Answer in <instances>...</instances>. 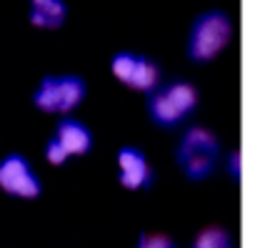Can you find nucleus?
<instances>
[{
  "instance_id": "nucleus-1",
  "label": "nucleus",
  "mask_w": 255,
  "mask_h": 248,
  "mask_svg": "<svg viewBox=\"0 0 255 248\" xmlns=\"http://www.w3.org/2000/svg\"><path fill=\"white\" fill-rule=\"evenodd\" d=\"M200 103V93L190 80H168L158 83L145 93V108L148 118L155 123L158 128L170 131L178 128L183 120H188Z\"/></svg>"
},
{
  "instance_id": "nucleus-2",
  "label": "nucleus",
  "mask_w": 255,
  "mask_h": 248,
  "mask_svg": "<svg viewBox=\"0 0 255 248\" xmlns=\"http://www.w3.org/2000/svg\"><path fill=\"white\" fill-rule=\"evenodd\" d=\"M175 161L188 181H205L220 161V141L205 126H190L180 133Z\"/></svg>"
},
{
  "instance_id": "nucleus-3",
  "label": "nucleus",
  "mask_w": 255,
  "mask_h": 248,
  "mask_svg": "<svg viewBox=\"0 0 255 248\" xmlns=\"http://www.w3.org/2000/svg\"><path fill=\"white\" fill-rule=\"evenodd\" d=\"M230 40H233L230 15L223 10H205L190 25L185 53L193 63H210L230 45Z\"/></svg>"
},
{
  "instance_id": "nucleus-4",
  "label": "nucleus",
  "mask_w": 255,
  "mask_h": 248,
  "mask_svg": "<svg viewBox=\"0 0 255 248\" xmlns=\"http://www.w3.org/2000/svg\"><path fill=\"white\" fill-rule=\"evenodd\" d=\"M88 95V83L80 75L60 73V75H45L40 78L38 88L33 90V103L43 113H58L65 115L75 110Z\"/></svg>"
},
{
  "instance_id": "nucleus-5",
  "label": "nucleus",
  "mask_w": 255,
  "mask_h": 248,
  "mask_svg": "<svg viewBox=\"0 0 255 248\" xmlns=\"http://www.w3.org/2000/svg\"><path fill=\"white\" fill-rule=\"evenodd\" d=\"M110 73L125 88L140 93H148L153 85L160 83V65L153 58L133 50H118L110 58Z\"/></svg>"
},
{
  "instance_id": "nucleus-6",
  "label": "nucleus",
  "mask_w": 255,
  "mask_h": 248,
  "mask_svg": "<svg viewBox=\"0 0 255 248\" xmlns=\"http://www.w3.org/2000/svg\"><path fill=\"white\" fill-rule=\"evenodd\" d=\"M0 188L15 198H38L43 193L40 176L23 153H8L0 158Z\"/></svg>"
},
{
  "instance_id": "nucleus-7",
  "label": "nucleus",
  "mask_w": 255,
  "mask_h": 248,
  "mask_svg": "<svg viewBox=\"0 0 255 248\" xmlns=\"http://www.w3.org/2000/svg\"><path fill=\"white\" fill-rule=\"evenodd\" d=\"M118 163V183L128 191H148L155 183V171L145 156L143 148L138 146H123L115 153Z\"/></svg>"
},
{
  "instance_id": "nucleus-8",
  "label": "nucleus",
  "mask_w": 255,
  "mask_h": 248,
  "mask_svg": "<svg viewBox=\"0 0 255 248\" xmlns=\"http://www.w3.org/2000/svg\"><path fill=\"white\" fill-rule=\"evenodd\" d=\"M53 136L68 151V156H85V153H90V148L95 143L93 131L85 126L83 120H78V118H73L68 113L55 123V133Z\"/></svg>"
},
{
  "instance_id": "nucleus-9",
  "label": "nucleus",
  "mask_w": 255,
  "mask_h": 248,
  "mask_svg": "<svg viewBox=\"0 0 255 248\" xmlns=\"http://www.w3.org/2000/svg\"><path fill=\"white\" fill-rule=\"evenodd\" d=\"M68 18L65 0H28V20L40 30H58Z\"/></svg>"
},
{
  "instance_id": "nucleus-10",
  "label": "nucleus",
  "mask_w": 255,
  "mask_h": 248,
  "mask_svg": "<svg viewBox=\"0 0 255 248\" xmlns=\"http://www.w3.org/2000/svg\"><path fill=\"white\" fill-rule=\"evenodd\" d=\"M190 248H235V241L223 226H205L193 238Z\"/></svg>"
},
{
  "instance_id": "nucleus-11",
  "label": "nucleus",
  "mask_w": 255,
  "mask_h": 248,
  "mask_svg": "<svg viewBox=\"0 0 255 248\" xmlns=\"http://www.w3.org/2000/svg\"><path fill=\"white\" fill-rule=\"evenodd\" d=\"M135 248H178V243L163 233H140Z\"/></svg>"
},
{
  "instance_id": "nucleus-12",
  "label": "nucleus",
  "mask_w": 255,
  "mask_h": 248,
  "mask_svg": "<svg viewBox=\"0 0 255 248\" xmlns=\"http://www.w3.org/2000/svg\"><path fill=\"white\" fill-rule=\"evenodd\" d=\"M68 158H70V156H68V151L60 146V141H58L55 136H50L48 143H45V161H48L50 166H63Z\"/></svg>"
},
{
  "instance_id": "nucleus-13",
  "label": "nucleus",
  "mask_w": 255,
  "mask_h": 248,
  "mask_svg": "<svg viewBox=\"0 0 255 248\" xmlns=\"http://www.w3.org/2000/svg\"><path fill=\"white\" fill-rule=\"evenodd\" d=\"M228 176L240 181V151H230L228 153Z\"/></svg>"
}]
</instances>
